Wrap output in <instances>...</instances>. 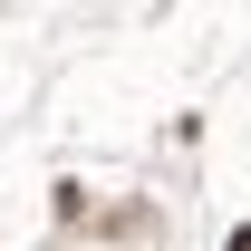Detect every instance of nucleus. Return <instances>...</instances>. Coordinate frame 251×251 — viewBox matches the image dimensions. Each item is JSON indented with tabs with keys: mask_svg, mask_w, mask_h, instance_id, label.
<instances>
[{
	"mask_svg": "<svg viewBox=\"0 0 251 251\" xmlns=\"http://www.w3.org/2000/svg\"><path fill=\"white\" fill-rule=\"evenodd\" d=\"M232 251H251V222H242V232H232Z\"/></svg>",
	"mask_w": 251,
	"mask_h": 251,
	"instance_id": "f257e3e1",
	"label": "nucleus"
}]
</instances>
